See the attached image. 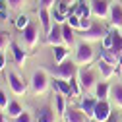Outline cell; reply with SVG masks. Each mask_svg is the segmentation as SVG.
Returning <instances> with one entry per match:
<instances>
[{
	"label": "cell",
	"instance_id": "1f68e13d",
	"mask_svg": "<svg viewBox=\"0 0 122 122\" xmlns=\"http://www.w3.org/2000/svg\"><path fill=\"white\" fill-rule=\"evenodd\" d=\"M0 20L8 21V0H0Z\"/></svg>",
	"mask_w": 122,
	"mask_h": 122
},
{
	"label": "cell",
	"instance_id": "d4e9b609",
	"mask_svg": "<svg viewBox=\"0 0 122 122\" xmlns=\"http://www.w3.org/2000/svg\"><path fill=\"white\" fill-rule=\"evenodd\" d=\"M74 33H76V29H72L68 23H62V37H64L66 47H72L74 45Z\"/></svg>",
	"mask_w": 122,
	"mask_h": 122
},
{
	"label": "cell",
	"instance_id": "f546056e",
	"mask_svg": "<svg viewBox=\"0 0 122 122\" xmlns=\"http://www.w3.org/2000/svg\"><path fill=\"white\" fill-rule=\"evenodd\" d=\"M51 14H52V21L54 23H66V14H62L58 8H54Z\"/></svg>",
	"mask_w": 122,
	"mask_h": 122
},
{
	"label": "cell",
	"instance_id": "e0dca14e",
	"mask_svg": "<svg viewBox=\"0 0 122 122\" xmlns=\"http://www.w3.org/2000/svg\"><path fill=\"white\" fill-rule=\"evenodd\" d=\"M87 120L89 118L80 109H68L66 114H64V122H87Z\"/></svg>",
	"mask_w": 122,
	"mask_h": 122
},
{
	"label": "cell",
	"instance_id": "8fae6325",
	"mask_svg": "<svg viewBox=\"0 0 122 122\" xmlns=\"http://www.w3.org/2000/svg\"><path fill=\"white\" fill-rule=\"evenodd\" d=\"M109 23H111V27H114V29H122V4H118V2H114V4H111V14H109Z\"/></svg>",
	"mask_w": 122,
	"mask_h": 122
},
{
	"label": "cell",
	"instance_id": "52a82bcc",
	"mask_svg": "<svg viewBox=\"0 0 122 122\" xmlns=\"http://www.w3.org/2000/svg\"><path fill=\"white\" fill-rule=\"evenodd\" d=\"M6 81H8V85H10V89H12L14 95L21 97V95L27 93V83L20 78L16 72H8V74H6Z\"/></svg>",
	"mask_w": 122,
	"mask_h": 122
},
{
	"label": "cell",
	"instance_id": "277c9868",
	"mask_svg": "<svg viewBox=\"0 0 122 122\" xmlns=\"http://www.w3.org/2000/svg\"><path fill=\"white\" fill-rule=\"evenodd\" d=\"M105 33H107V29H105L99 21H93L91 27H87V29L81 31V39H83L85 43H101L103 37H105Z\"/></svg>",
	"mask_w": 122,
	"mask_h": 122
},
{
	"label": "cell",
	"instance_id": "d6a6232c",
	"mask_svg": "<svg viewBox=\"0 0 122 122\" xmlns=\"http://www.w3.org/2000/svg\"><path fill=\"white\" fill-rule=\"evenodd\" d=\"M12 120H14V122H35V120H33V116L29 114V112H25V111H23L18 118H12Z\"/></svg>",
	"mask_w": 122,
	"mask_h": 122
},
{
	"label": "cell",
	"instance_id": "7a4b0ae2",
	"mask_svg": "<svg viewBox=\"0 0 122 122\" xmlns=\"http://www.w3.org/2000/svg\"><path fill=\"white\" fill-rule=\"evenodd\" d=\"M78 64H76V60H64V62L56 64V68L51 70V74L54 76V78H62V80H72L76 78V74H78V68H76Z\"/></svg>",
	"mask_w": 122,
	"mask_h": 122
},
{
	"label": "cell",
	"instance_id": "5bb4252c",
	"mask_svg": "<svg viewBox=\"0 0 122 122\" xmlns=\"http://www.w3.org/2000/svg\"><path fill=\"white\" fill-rule=\"evenodd\" d=\"M109 99L112 101V105L116 109H122V81H116L111 85V95Z\"/></svg>",
	"mask_w": 122,
	"mask_h": 122
},
{
	"label": "cell",
	"instance_id": "7402d4cb",
	"mask_svg": "<svg viewBox=\"0 0 122 122\" xmlns=\"http://www.w3.org/2000/svg\"><path fill=\"white\" fill-rule=\"evenodd\" d=\"M76 16H80V18H91V6L85 2V0H78L76 2Z\"/></svg>",
	"mask_w": 122,
	"mask_h": 122
},
{
	"label": "cell",
	"instance_id": "836d02e7",
	"mask_svg": "<svg viewBox=\"0 0 122 122\" xmlns=\"http://www.w3.org/2000/svg\"><path fill=\"white\" fill-rule=\"evenodd\" d=\"M8 105H10L8 95L4 93V91H0V111H6V109H8Z\"/></svg>",
	"mask_w": 122,
	"mask_h": 122
},
{
	"label": "cell",
	"instance_id": "3957f363",
	"mask_svg": "<svg viewBox=\"0 0 122 122\" xmlns=\"http://www.w3.org/2000/svg\"><path fill=\"white\" fill-rule=\"evenodd\" d=\"M51 80H49V76L45 70H37L33 76H31V89H33V93L35 95H45L49 91L51 87Z\"/></svg>",
	"mask_w": 122,
	"mask_h": 122
},
{
	"label": "cell",
	"instance_id": "f1b7e54d",
	"mask_svg": "<svg viewBox=\"0 0 122 122\" xmlns=\"http://www.w3.org/2000/svg\"><path fill=\"white\" fill-rule=\"evenodd\" d=\"M70 87H72V95H74V97H78L81 91H83L81 85H80V80H78V78H72V80H70Z\"/></svg>",
	"mask_w": 122,
	"mask_h": 122
},
{
	"label": "cell",
	"instance_id": "ac0fdd59",
	"mask_svg": "<svg viewBox=\"0 0 122 122\" xmlns=\"http://www.w3.org/2000/svg\"><path fill=\"white\" fill-rule=\"evenodd\" d=\"M52 83V89L54 91H60L62 95H70L72 97V87H70V81L68 80H62V78H54V81H51Z\"/></svg>",
	"mask_w": 122,
	"mask_h": 122
},
{
	"label": "cell",
	"instance_id": "4316f807",
	"mask_svg": "<svg viewBox=\"0 0 122 122\" xmlns=\"http://www.w3.org/2000/svg\"><path fill=\"white\" fill-rule=\"evenodd\" d=\"M66 23H68L72 29H76V31H81V21H80V16H76V14H72V16H68V18H66Z\"/></svg>",
	"mask_w": 122,
	"mask_h": 122
},
{
	"label": "cell",
	"instance_id": "d590c367",
	"mask_svg": "<svg viewBox=\"0 0 122 122\" xmlns=\"http://www.w3.org/2000/svg\"><path fill=\"white\" fill-rule=\"evenodd\" d=\"M56 0H39V8H51Z\"/></svg>",
	"mask_w": 122,
	"mask_h": 122
},
{
	"label": "cell",
	"instance_id": "d6986e66",
	"mask_svg": "<svg viewBox=\"0 0 122 122\" xmlns=\"http://www.w3.org/2000/svg\"><path fill=\"white\" fill-rule=\"evenodd\" d=\"M39 20H41L45 33H49L51 27H52V14L49 12V8H39Z\"/></svg>",
	"mask_w": 122,
	"mask_h": 122
},
{
	"label": "cell",
	"instance_id": "5b68a950",
	"mask_svg": "<svg viewBox=\"0 0 122 122\" xmlns=\"http://www.w3.org/2000/svg\"><path fill=\"white\" fill-rule=\"evenodd\" d=\"M76 76H78L80 85H81V89L85 91V93H87V91H93V89H95V85H97V78H95V74L91 72L89 68H85V66L80 68Z\"/></svg>",
	"mask_w": 122,
	"mask_h": 122
},
{
	"label": "cell",
	"instance_id": "83f0119b",
	"mask_svg": "<svg viewBox=\"0 0 122 122\" xmlns=\"http://www.w3.org/2000/svg\"><path fill=\"white\" fill-rule=\"evenodd\" d=\"M29 23H31V21H29V18L25 16V14H21V16H18V18H16V27L20 29V31H23V29H25Z\"/></svg>",
	"mask_w": 122,
	"mask_h": 122
},
{
	"label": "cell",
	"instance_id": "74e56055",
	"mask_svg": "<svg viewBox=\"0 0 122 122\" xmlns=\"http://www.w3.org/2000/svg\"><path fill=\"white\" fill-rule=\"evenodd\" d=\"M0 122H6V116H4L2 112H0Z\"/></svg>",
	"mask_w": 122,
	"mask_h": 122
},
{
	"label": "cell",
	"instance_id": "6da1fadb",
	"mask_svg": "<svg viewBox=\"0 0 122 122\" xmlns=\"http://www.w3.org/2000/svg\"><path fill=\"white\" fill-rule=\"evenodd\" d=\"M95 60V49L91 47V43L81 41L76 47V64L78 66H87Z\"/></svg>",
	"mask_w": 122,
	"mask_h": 122
},
{
	"label": "cell",
	"instance_id": "44dd1931",
	"mask_svg": "<svg viewBox=\"0 0 122 122\" xmlns=\"http://www.w3.org/2000/svg\"><path fill=\"white\" fill-rule=\"evenodd\" d=\"M54 107H56V112L60 116H64L68 107H66V95H62L60 91H54Z\"/></svg>",
	"mask_w": 122,
	"mask_h": 122
},
{
	"label": "cell",
	"instance_id": "484cf974",
	"mask_svg": "<svg viewBox=\"0 0 122 122\" xmlns=\"http://www.w3.org/2000/svg\"><path fill=\"white\" fill-rule=\"evenodd\" d=\"M6 111H8V116H10V118H18V116L23 112V107H21L18 101H10V105H8Z\"/></svg>",
	"mask_w": 122,
	"mask_h": 122
},
{
	"label": "cell",
	"instance_id": "e575fe53",
	"mask_svg": "<svg viewBox=\"0 0 122 122\" xmlns=\"http://www.w3.org/2000/svg\"><path fill=\"white\" fill-rule=\"evenodd\" d=\"M23 4H25V0H8V6L12 10H20Z\"/></svg>",
	"mask_w": 122,
	"mask_h": 122
},
{
	"label": "cell",
	"instance_id": "9a60e30c",
	"mask_svg": "<svg viewBox=\"0 0 122 122\" xmlns=\"http://www.w3.org/2000/svg\"><path fill=\"white\" fill-rule=\"evenodd\" d=\"M35 122H54V111L49 105L41 107L37 111V114H35Z\"/></svg>",
	"mask_w": 122,
	"mask_h": 122
},
{
	"label": "cell",
	"instance_id": "2e32d148",
	"mask_svg": "<svg viewBox=\"0 0 122 122\" xmlns=\"http://www.w3.org/2000/svg\"><path fill=\"white\" fill-rule=\"evenodd\" d=\"M10 51H12V54H14V60H16V64H18L20 68H23L25 60H27V52L21 51V47H20V45H16V43H10Z\"/></svg>",
	"mask_w": 122,
	"mask_h": 122
},
{
	"label": "cell",
	"instance_id": "7c38bea8",
	"mask_svg": "<svg viewBox=\"0 0 122 122\" xmlns=\"http://www.w3.org/2000/svg\"><path fill=\"white\" fill-rule=\"evenodd\" d=\"M97 72L101 74V78L107 81V80H111V78H114V74H116V70H114V66L112 64H109L107 60H103V58H99L97 60Z\"/></svg>",
	"mask_w": 122,
	"mask_h": 122
},
{
	"label": "cell",
	"instance_id": "4fadbf2b",
	"mask_svg": "<svg viewBox=\"0 0 122 122\" xmlns=\"http://www.w3.org/2000/svg\"><path fill=\"white\" fill-rule=\"evenodd\" d=\"M97 101H99V99H95V97H83V99L80 101V111L85 112L87 118H93V112H95V105H97Z\"/></svg>",
	"mask_w": 122,
	"mask_h": 122
},
{
	"label": "cell",
	"instance_id": "f35d334b",
	"mask_svg": "<svg viewBox=\"0 0 122 122\" xmlns=\"http://www.w3.org/2000/svg\"><path fill=\"white\" fill-rule=\"evenodd\" d=\"M118 66H122V52H120V58H118Z\"/></svg>",
	"mask_w": 122,
	"mask_h": 122
},
{
	"label": "cell",
	"instance_id": "4dcf8cb0",
	"mask_svg": "<svg viewBox=\"0 0 122 122\" xmlns=\"http://www.w3.org/2000/svg\"><path fill=\"white\" fill-rule=\"evenodd\" d=\"M10 43H12L10 41V33L8 31H0V51H4Z\"/></svg>",
	"mask_w": 122,
	"mask_h": 122
},
{
	"label": "cell",
	"instance_id": "cb8c5ba5",
	"mask_svg": "<svg viewBox=\"0 0 122 122\" xmlns=\"http://www.w3.org/2000/svg\"><path fill=\"white\" fill-rule=\"evenodd\" d=\"M52 56H54V62H56V64L64 62V60H66V56H68L66 45H56V47H52Z\"/></svg>",
	"mask_w": 122,
	"mask_h": 122
},
{
	"label": "cell",
	"instance_id": "603a6c76",
	"mask_svg": "<svg viewBox=\"0 0 122 122\" xmlns=\"http://www.w3.org/2000/svg\"><path fill=\"white\" fill-rule=\"evenodd\" d=\"M116 33H118V29H114V27L107 29V33H105V37H103V41H101V47H103V49H111L112 43H114V39H116Z\"/></svg>",
	"mask_w": 122,
	"mask_h": 122
},
{
	"label": "cell",
	"instance_id": "9c48e42d",
	"mask_svg": "<svg viewBox=\"0 0 122 122\" xmlns=\"http://www.w3.org/2000/svg\"><path fill=\"white\" fill-rule=\"evenodd\" d=\"M23 43L27 45V49H35L37 43H39V31H37V25L35 23H29L23 31H21Z\"/></svg>",
	"mask_w": 122,
	"mask_h": 122
},
{
	"label": "cell",
	"instance_id": "ffe728a7",
	"mask_svg": "<svg viewBox=\"0 0 122 122\" xmlns=\"http://www.w3.org/2000/svg\"><path fill=\"white\" fill-rule=\"evenodd\" d=\"M93 93H95L97 99H109V95H111V83L105 81V80H103V81H97Z\"/></svg>",
	"mask_w": 122,
	"mask_h": 122
},
{
	"label": "cell",
	"instance_id": "ab89813d",
	"mask_svg": "<svg viewBox=\"0 0 122 122\" xmlns=\"http://www.w3.org/2000/svg\"><path fill=\"white\" fill-rule=\"evenodd\" d=\"M107 122H112V120H111V118H109V120H107Z\"/></svg>",
	"mask_w": 122,
	"mask_h": 122
},
{
	"label": "cell",
	"instance_id": "ba28073f",
	"mask_svg": "<svg viewBox=\"0 0 122 122\" xmlns=\"http://www.w3.org/2000/svg\"><path fill=\"white\" fill-rule=\"evenodd\" d=\"M111 103L107 99H99L95 105V112H93V120L95 122H107L111 118Z\"/></svg>",
	"mask_w": 122,
	"mask_h": 122
},
{
	"label": "cell",
	"instance_id": "30bf717a",
	"mask_svg": "<svg viewBox=\"0 0 122 122\" xmlns=\"http://www.w3.org/2000/svg\"><path fill=\"white\" fill-rule=\"evenodd\" d=\"M47 41L51 47H56V45H64V37H62V23H54L52 21V27L51 31L47 33Z\"/></svg>",
	"mask_w": 122,
	"mask_h": 122
},
{
	"label": "cell",
	"instance_id": "8d00e7d4",
	"mask_svg": "<svg viewBox=\"0 0 122 122\" xmlns=\"http://www.w3.org/2000/svg\"><path fill=\"white\" fill-rule=\"evenodd\" d=\"M6 68V56H4V52L0 51V72H2Z\"/></svg>",
	"mask_w": 122,
	"mask_h": 122
},
{
	"label": "cell",
	"instance_id": "8992f818",
	"mask_svg": "<svg viewBox=\"0 0 122 122\" xmlns=\"http://www.w3.org/2000/svg\"><path fill=\"white\" fill-rule=\"evenodd\" d=\"M89 6H91V16H95L97 20H109L111 14L109 0H89Z\"/></svg>",
	"mask_w": 122,
	"mask_h": 122
}]
</instances>
